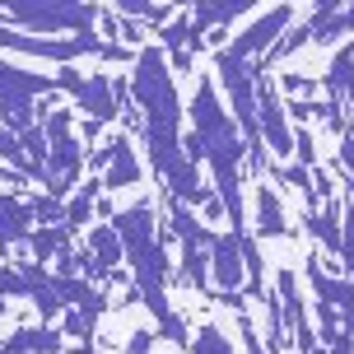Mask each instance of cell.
<instances>
[{
	"label": "cell",
	"mask_w": 354,
	"mask_h": 354,
	"mask_svg": "<svg viewBox=\"0 0 354 354\" xmlns=\"http://www.w3.org/2000/svg\"><path fill=\"white\" fill-rule=\"evenodd\" d=\"M112 15L145 19V24H168V19H173V5H154V0H122V5H112Z\"/></svg>",
	"instance_id": "22"
},
{
	"label": "cell",
	"mask_w": 354,
	"mask_h": 354,
	"mask_svg": "<svg viewBox=\"0 0 354 354\" xmlns=\"http://www.w3.org/2000/svg\"><path fill=\"white\" fill-rule=\"evenodd\" d=\"M248 280V270H243V238L238 233H214L210 243V284L219 294H238Z\"/></svg>",
	"instance_id": "11"
},
{
	"label": "cell",
	"mask_w": 354,
	"mask_h": 354,
	"mask_svg": "<svg viewBox=\"0 0 354 354\" xmlns=\"http://www.w3.org/2000/svg\"><path fill=\"white\" fill-rule=\"evenodd\" d=\"M284 88H289V93H313V88H317V80H308V75H299V71H289L280 80Z\"/></svg>",
	"instance_id": "31"
},
{
	"label": "cell",
	"mask_w": 354,
	"mask_h": 354,
	"mask_svg": "<svg viewBox=\"0 0 354 354\" xmlns=\"http://www.w3.org/2000/svg\"><path fill=\"white\" fill-rule=\"evenodd\" d=\"M61 317H66V326H61V331H66V336H75V340H84V345H88V336H93V326H98V313H84V308H66Z\"/></svg>",
	"instance_id": "26"
},
{
	"label": "cell",
	"mask_w": 354,
	"mask_h": 354,
	"mask_svg": "<svg viewBox=\"0 0 354 354\" xmlns=\"http://www.w3.org/2000/svg\"><path fill=\"white\" fill-rule=\"evenodd\" d=\"M0 19L33 28V37H56V33H93L103 19V5H80V0H10L0 5Z\"/></svg>",
	"instance_id": "3"
},
{
	"label": "cell",
	"mask_w": 354,
	"mask_h": 354,
	"mask_svg": "<svg viewBox=\"0 0 354 354\" xmlns=\"http://www.w3.org/2000/svg\"><path fill=\"white\" fill-rule=\"evenodd\" d=\"M354 84V42H345L326 66V103L345 107V88Z\"/></svg>",
	"instance_id": "20"
},
{
	"label": "cell",
	"mask_w": 354,
	"mask_h": 354,
	"mask_svg": "<svg viewBox=\"0 0 354 354\" xmlns=\"http://www.w3.org/2000/svg\"><path fill=\"white\" fill-rule=\"evenodd\" d=\"M308 284H313L317 303L336 308L340 317H354V280H345V275H326L317 261H308Z\"/></svg>",
	"instance_id": "12"
},
{
	"label": "cell",
	"mask_w": 354,
	"mask_h": 354,
	"mask_svg": "<svg viewBox=\"0 0 354 354\" xmlns=\"http://www.w3.org/2000/svg\"><path fill=\"white\" fill-rule=\"evenodd\" d=\"M88 261H93V270H98V275H103V280H112V270H117V266H122V238H117V233H112V224H93V229H88Z\"/></svg>",
	"instance_id": "15"
},
{
	"label": "cell",
	"mask_w": 354,
	"mask_h": 354,
	"mask_svg": "<svg viewBox=\"0 0 354 354\" xmlns=\"http://www.w3.org/2000/svg\"><path fill=\"white\" fill-rule=\"evenodd\" d=\"M252 10V0H201V5H187V15L205 28V33H219V24H233Z\"/></svg>",
	"instance_id": "17"
},
{
	"label": "cell",
	"mask_w": 354,
	"mask_h": 354,
	"mask_svg": "<svg viewBox=\"0 0 354 354\" xmlns=\"http://www.w3.org/2000/svg\"><path fill=\"white\" fill-rule=\"evenodd\" d=\"M192 350L196 354H233V340L214 326V322H201L196 326V336H192Z\"/></svg>",
	"instance_id": "24"
},
{
	"label": "cell",
	"mask_w": 354,
	"mask_h": 354,
	"mask_svg": "<svg viewBox=\"0 0 354 354\" xmlns=\"http://www.w3.org/2000/svg\"><path fill=\"white\" fill-rule=\"evenodd\" d=\"M0 354H61V336L47 326H19L15 336L0 345Z\"/></svg>",
	"instance_id": "18"
},
{
	"label": "cell",
	"mask_w": 354,
	"mask_h": 354,
	"mask_svg": "<svg viewBox=\"0 0 354 354\" xmlns=\"http://www.w3.org/2000/svg\"><path fill=\"white\" fill-rule=\"evenodd\" d=\"M56 88H71L75 107L84 112L88 122H98V126L117 122V112H122V103H117V88H112V80H107V75H88V80H84L75 66H61V75H56Z\"/></svg>",
	"instance_id": "8"
},
{
	"label": "cell",
	"mask_w": 354,
	"mask_h": 354,
	"mask_svg": "<svg viewBox=\"0 0 354 354\" xmlns=\"http://www.w3.org/2000/svg\"><path fill=\"white\" fill-rule=\"evenodd\" d=\"M28 214H33L42 229H61V224H66V205H61L56 196H33V201H28Z\"/></svg>",
	"instance_id": "25"
},
{
	"label": "cell",
	"mask_w": 354,
	"mask_h": 354,
	"mask_svg": "<svg viewBox=\"0 0 354 354\" xmlns=\"http://www.w3.org/2000/svg\"><path fill=\"white\" fill-rule=\"evenodd\" d=\"M340 219H345V210H340V196H331L322 210H308V214H303L308 233H313V238H317V243L331 252L336 261H340Z\"/></svg>",
	"instance_id": "14"
},
{
	"label": "cell",
	"mask_w": 354,
	"mask_h": 354,
	"mask_svg": "<svg viewBox=\"0 0 354 354\" xmlns=\"http://www.w3.org/2000/svg\"><path fill=\"white\" fill-rule=\"evenodd\" d=\"M340 24H345V33H354V5H345V10H340Z\"/></svg>",
	"instance_id": "34"
},
{
	"label": "cell",
	"mask_w": 354,
	"mask_h": 354,
	"mask_svg": "<svg viewBox=\"0 0 354 354\" xmlns=\"http://www.w3.org/2000/svg\"><path fill=\"white\" fill-rule=\"evenodd\" d=\"M187 117H192V136L182 140L187 159L192 163H210V177H214V196H219V210L229 219L233 229L229 233H248V201H243V159H248V145L233 126L229 107L219 98L210 75L196 80V93L187 103Z\"/></svg>",
	"instance_id": "1"
},
{
	"label": "cell",
	"mask_w": 354,
	"mask_h": 354,
	"mask_svg": "<svg viewBox=\"0 0 354 354\" xmlns=\"http://www.w3.org/2000/svg\"><path fill=\"white\" fill-rule=\"evenodd\" d=\"M103 192V187H98V182H84V187H80V192H75V201L71 205H66V233H75V229H84L88 219H93V205H98V201H93V196Z\"/></svg>",
	"instance_id": "21"
},
{
	"label": "cell",
	"mask_w": 354,
	"mask_h": 354,
	"mask_svg": "<svg viewBox=\"0 0 354 354\" xmlns=\"http://www.w3.org/2000/svg\"><path fill=\"white\" fill-rule=\"evenodd\" d=\"M238 336H243V345H248V354H266L261 340H257V326H252L248 313H238Z\"/></svg>",
	"instance_id": "30"
},
{
	"label": "cell",
	"mask_w": 354,
	"mask_h": 354,
	"mask_svg": "<svg viewBox=\"0 0 354 354\" xmlns=\"http://www.w3.org/2000/svg\"><path fill=\"white\" fill-rule=\"evenodd\" d=\"M28 233H33L28 201H19V196L0 192V248H10V243H24Z\"/></svg>",
	"instance_id": "16"
},
{
	"label": "cell",
	"mask_w": 354,
	"mask_h": 354,
	"mask_svg": "<svg viewBox=\"0 0 354 354\" xmlns=\"http://www.w3.org/2000/svg\"><path fill=\"white\" fill-rule=\"evenodd\" d=\"M0 299H28V284L15 266H0Z\"/></svg>",
	"instance_id": "29"
},
{
	"label": "cell",
	"mask_w": 354,
	"mask_h": 354,
	"mask_svg": "<svg viewBox=\"0 0 354 354\" xmlns=\"http://www.w3.org/2000/svg\"><path fill=\"white\" fill-rule=\"evenodd\" d=\"M340 336H350V340H354V317H340Z\"/></svg>",
	"instance_id": "35"
},
{
	"label": "cell",
	"mask_w": 354,
	"mask_h": 354,
	"mask_svg": "<svg viewBox=\"0 0 354 354\" xmlns=\"http://www.w3.org/2000/svg\"><path fill=\"white\" fill-rule=\"evenodd\" d=\"M252 224L261 238H289V219H284V201L270 187H257L252 196Z\"/></svg>",
	"instance_id": "13"
},
{
	"label": "cell",
	"mask_w": 354,
	"mask_h": 354,
	"mask_svg": "<svg viewBox=\"0 0 354 354\" xmlns=\"http://www.w3.org/2000/svg\"><path fill=\"white\" fill-rule=\"evenodd\" d=\"M294 19H299V10H294V5H270V10H266L261 19H252L248 28H243V33L233 37L229 47H219V52L229 56V61H248V56H266V52H270V47H275V42L284 37V28H289Z\"/></svg>",
	"instance_id": "9"
},
{
	"label": "cell",
	"mask_w": 354,
	"mask_h": 354,
	"mask_svg": "<svg viewBox=\"0 0 354 354\" xmlns=\"http://www.w3.org/2000/svg\"><path fill=\"white\" fill-rule=\"evenodd\" d=\"M173 233H177V243H182V252H210V243H214V233L196 219V210L177 205V201H173Z\"/></svg>",
	"instance_id": "19"
},
{
	"label": "cell",
	"mask_w": 354,
	"mask_h": 354,
	"mask_svg": "<svg viewBox=\"0 0 354 354\" xmlns=\"http://www.w3.org/2000/svg\"><path fill=\"white\" fill-rule=\"evenodd\" d=\"M340 163H345L350 177H354V136H340Z\"/></svg>",
	"instance_id": "33"
},
{
	"label": "cell",
	"mask_w": 354,
	"mask_h": 354,
	"mask_svg": "<svg viewBox=\"0 0 354 354\" xmlns=\"http://www.w3.org/2000/svg\"><path fill=\"white\" fill-rule=\"evenodd\" d=\"M149 345H154V331H136V336H131V350H126V354H149Z\"/></svg>",
	"instance_id": "32"
},
{
	"label": "cell",
	"mask_w": 354,
	"mask_h": 354,
	"mask_svg": "<svg viewBox=\"0 0 354 354\" xmlns=\"http://www.w3.org/2000/svg\"><path fill=\"white\" fill-rule=\"evenodd\" d=\"M0 317H5V303H0Z\"/></svg>",
	"instance_id": "36"
},
{
	"label": "cell",
	"mask_w": 354,
	"mask_h": 354,
	"mask_svg": "<svg viewBox=\"0 0 354 354\" xmlns=\"http://www.w3.org/2000/svg\"><path fill=\"white\" fill-rule=\"evenodd\" d=\"M71 107H42V117H37V126H42V136H47V196H56L61 201V192H71L75 177L84 173V140L71 131Z\"/></svg>",
	"instance_id": "5"
},
{
	"label": "cell",
	"mask_w": 354,
	"mask_h": 354,
	"mask_svg": "<svg viewBox=\"0 0 354 354\" xmlns=\"http://www.w3.org/2000/svg\"><path fill=\"white\" fill-rule=\"evenodd\" d=\"M257 136H261L266 154H275V159L294 154V126H289L284 98L275 88V80H266V75H257Z\"/></svg>",
	"instance_id": "7"
},
{
	"label": "cell",
	"mask_w": 354,
	"mask_h": 354,
	"mask_svg": "<svg viewBox=\"0 0 354 354\" xmlns=\"http://www.w3.org/2000/svg\"><path fill=\"white\" fill-rule=\"evenodd\" d=\"M0 52L37 56V61H56V66H71V61H80V56L136 61V52H126L122 42H98V33H80V37H33V33H19V28H0Z\"/></svg>",
	"instance_id": "4"
},
{
	"label": "cell",
	"mask_w": 354,
	"mask_h": 354,
	"mask_svg": "<svg viewBox=\"0 0 354 354\" xmlns=\"http://www.w3.org/2000/svg\"><path fill=\"white\" fill-rule=\"evenodd\" d=\"M112 233L122 238V252H126V266L136 275V289H140L149 317L159 322L154 336L173 340V345H192L182 317L173 313L168 303V252H163V233H159V214H154V201H136L126 210H112Z\"/></svg>",
	"instance_id": "2"
},
{
	"label": "cell",
	"mask_w": 354,
	"mask_h": 354,
	"mask_svg": "<svg viewBox=\"0 0 354 354\" xmlns=\"http://www.w3.org/2000/svg\"><path fill=\"white\" fill-rule=\"evenodd\" d=\"M28 243H33L37 261H52L61 248H71V233H66V224H61V229H33V233H28Z\"/></svg>",
	"instance_id": "23"
},
{
	"label": "cell",
	"mask_w": 354,
	"mask_h": 354,
	"mask_svg": "<svg viewBox=\"0 0 354 354\" xmlns=\"http://www.w3.org/2000/svg\"><path fill=\"white\" fill-rule=\"evenodd\" d=\"M19 145H24V154H28L33 163H47V136H42V126H37V122L19 136Z\"/></svg>",
	"instance_id": "28"
},
{
	"label": "cell",
	"mask_w": 354,
	"mask_h": 354,
	"mask_svg": "<svg viewBox=\"0 0 354 354\" xmlns=\"http://www.w3.org/2000/svg\"><path fill=\"white\" fill-rule=\"evenodd\" d=\"M52 98L56 93V80L52 75H37V71H24V66H10L0 61V126L10 136H24L28 126L37 122V98Z\"/></svg>",
	"instance_id": "6"
},
{
	"label": "cell",
	"mask_w": 354,
	"mask_h": 354,
	"mask_svg": "<svg viewBox=\"0 0 354 354\" xmlns=\"http://www.w3.org/2000/svg\"><path fill=\"white\" fill-rule=\"evenodd\" d=\"M340 266L350 270L345 280H354V210H345V219H340Z\"/></svg>",
	"instance_id": "27"
},
{
	"label": "cell",
	"mask_w": 354,
	"mask_h": 354,
	"mask_svg": "<svg viewBox=\"0 0 354 354\" xmlns=\"http://www.w3.org/2000/svg\"><path fill=\"white\" fill-rule=\"evenodd\" d=\"M93 168H103V177H98V187H103V192H122V187H136V182H140L136 145L126 140L122 131H117V136L93 154Z\"/></svg>",
	"instance_id": "10"
}]
</instances>
